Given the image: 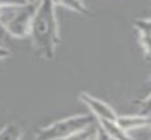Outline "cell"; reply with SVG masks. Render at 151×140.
Listing matches in <instances>:
<instances>
[{
    "label": "cell",
    "mask_w": 151,
    "mask_h": 140,
    "mask_svg": "<svg viewBox=\"0 0 151 140\" xmlns=\"http://www.w3.org/2000/svg\"><path fill=\"white\" fill-rule=\"evenodd\" d=\"M98 122L115 140H133L126 131L121 130V128L115 124V122H110V120H98Z\"/></svg>",
    "instance_id": "cell-8"
},
{
    "label": "cell",
    "mask_w": 151,
    "mask_h": 140,
    "mask_svg": "<svg viewBox=\"0 0 151 140\" xmlns=\"http://www.w3.org/2000/svg\"><path fill=\"white\" fill-rule=\"evenodd\" d=\"M27 3H29V4H36L37 1H39V0H25Z\"/></svg>",
    "instance_id": "cell-16"
},
{
    "label": "cell",
    "mask_w": 151,
    "mask_h": 140,
    "mask_svg": "<svg viewBox=\"0 0 151 140\" xmlns=\"http://www.w3.org/2000/svg\"><path fill=\"white\" fill-rule=\"evenodd\" d=\"M36 4H29L16 7L4 20L0 21L4 31L7 32L8 36L15 37V39H24L29 36L31 31V24L33 20L35 12H36Z\"/></svg>",
    "instance_id": "cell-3"
},
{
    "label": "cell",
    "mask_w": 151,
    "mask_h": 140,
    "mask_svg": "<svg viewBox=\"0 0 151 140\" xmlns=\"http://www.w3.org/2000/svg\"><path fill=\"white\" fill-rule=\"evenodd\" d=\"M115 124L121 130L129 131L137 130V128H145L150 126V116L149 115H121L115 119Z\"/></svg>",
    "instance_id": "cell-5"
},
{
    "label": "cell",
    "mask_w": 151,
    "mask_h": 140,
    "mask_svg": "<svg viewBox=\"0 0 151 140\" xmlns=\"http://www.w3.org/2000/svg\"><path fill=\"white\" fill-rule=\"evenodd\" d=\"M25 0H0V8L1 7H21L25 5Z\"/></svg>",
    "instance_id": "cell-12"
},
{
    "label": "cell",
    "mask_w": 151,
    "mask_h": 140,
    "mask_svg": "<svg viewBox=\"0 0 151 140\" xmlns=\"http://www.w3.org/2000/svg\"><path fill=\"white\" fill-rule=\"evenodd\" d=\"M50 1L55 5H61V7L77 12L80 15H89V8L86 7L82 0H50Z\"/></svg>",
    "instance_id": "cell-7"
},
{
    "label": "cell",
    "mask_w": 151,
    "mask_h": 140,
    "mask_svg": "<svg viewBox=\"0 0 151 140\" xmlns=\"http://www.w3.org/2000/svg\"><path fill=\"white\" fill-rule=\"evenodd\" d=\"M29 37L37 57L52 60L60 44L56 8L50 0H39L31 24Z\"/></svg>",
    "instance_id": "cell-1"
},
{
    "label": "cell",
    "mask_w": 151,
    "mask_h": 140,
    "mask_svg": "<svg viewBox=\"0 0 151 140\" xmlns=\"http://www.w3.org/2000/svg\"><path fill=\"white\" fill-rule=\"evenodd\" d=\"M134 28L138 33V41L143 49L146 60H150V19H137L134 21Z\"/></svg>",
    "instance_id": "cell-6"
},
{
    "label": "cell",
    "mask_w": 151,
    "mask_h": 140,
    "mask_svg": "<svg viewBox=\"0 0 151 140\" xmlns=\"http://www.w3.org/2000/svg\"><path fill=\"white\" fill-rule=\"evenodd\" d=\"M78 99H80L83 104H86V106L89 107V110L93 112V116H96L98 120L115 122L117 114H115L114 110L107 103H105L104 101L90 95V94L86 93V91H81V93L78 94Z\"/></svg>",
    "instance_id": "cell-4"
},
{
    "label": "cell",
    "mask_w": 151,
    "mask_h": 140,
    "mask_svg": "<svg viewBox=\"0 0 151 140\" xmlns=\"http://www.w3.org/2000/svg\"><path fill=\"white\" fill-rule=\"evenodd\" d=\"M8 37V34H7V32L4 31V28H3V25L0 24V40H5Z\"/></svg>",
    "instance_id": "cell-15"
},
{
    "label": "cell",
    "mask_w": 151,
    "mask_h": 140,
    "mask_svg": "<svg viewBox=\"0 0 151 140\" xmlns=\"http://www.w3.org/2000/svg\"><path fill=\"white\" fill-rule=\"evenodd\" d=\"M93 138H94V127H93V124H91V126H89V127L73 134V135L66 136V138L60 139V140H91Z\"/></svg>",
    "instance_id": "cell-10"
},
{
    "label": "cell",
    "mask_w": 151,
    "mask_h": 140,
    "mask_svg": "<svg viewBox=\"0 0 151 140\" xmlns=\"http://www.w3.org/2000/svg\"><path fill=\"white\" fill-rule=\"evenodd\" d=\"M23 131L16 123H8L0 130V140H21Z\"/></svg>",
    "instance_id": "cell-9"
},
{
    "label": "cell",
    "mask_w": 151,
    "mask_h": 140,
    "mask_svg": "<svg viewBox=\"0 0 151 140\" xmlns=\"http://www.w3.org/2000/svg\"><path fill=\"white\" fill-rule=\"evenodd\" d=\"M94 138H96V140H115L101 124L94 127Z\"/></svg>",
    "instance_id": "cell-11"
},
{
    "label": "cell",
    "mask_w": 151,
    "mask_h": 140,
    "mask_svg": "<svg viewBox=\"0 0 151 140\" xmlns=\"http://www.w3.org/2000/svg\"><path fill=\"white\" fill-rule=\"evenodd\" d=\"M8 57H11V50L0 45V60H5Z\"/></svg>",
    "instance_id": "cell-14"
},
{
    "label": "cell",
    "mask_w": 151,
    "mask_h": 140,
    "mask_svg": "<svg viewBox=\"0 0 151 140\" xmlns=\"http://www.w3.org/2000/svg\"><path fill=\"white\" fill-rule=\"evenodd\" d=\"M15 8L16 7H1V8H0V21L4 20V19L7 17V16L9 15V13L12 12Z\"/></svg>",
    "instance_id": "cell-13"
},
{
    "label": "cell",
    "mask_w": 151,
    "mask_h": 140,
    "mask_svg": "<svg viewBox=\"0 0 151 140\" xmlns=\"http://www.w3.org/2000/svg\"><path fill=\"white\" fill-rule=\"evenodd\" d=\"M94 123V116L88 114L72 115L61 120L53 122L52 124L41 127L35 134V140H60L70 136Z\"/></svg>",
    "instance_id": "cell-2"
}]
</instances>
